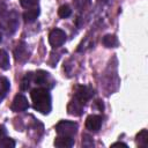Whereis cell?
<instances>
[{"label":"cell","mask_w":148,"mask_h":148,"mask_svg":"<svg viewBox=\"0 0 148 148\" xmlns=\"http://www.w3.org/2000/svg\"><path fill=\"white\" fill-rule=\"evenodd\" d=\"M9 57L5 50H0V69L7 71L9 68Z\"/></svg>","instance_id":"9a60e30c"},{"label":"cell","mask_w":148,"mask_h":148,"mask_svg":"<svg viewBox=\"0 0 148 148\" xmlns=\"http://www.w3.org/2000/svg\"><path fill=\"white\" fill-rule=\"evenodd\" d=\"M95 104L97 105V108H98V110H101V111H102V110L104 109V105H103V103H102L101 101H96V102H95Z\"/></svg>","instance_id":"603a6c76"},{"label":"cell","mask_w":148,"mask_h":148,"mask_svg":"<svg viewBox=\"0 0 148 148\" xmlns=\"http://www.w3.org/2000/svg\"><path fill=\"white\" fill-rule=\"evenodd\" d=\"M30 97L32 101L34 109L43 114H47L51 111V95L45 88H36L30 92Z\"/></svg>","instance_id":"6da1fadb"},{"label":"cell","mask_w":148,"mask_h":148,"mask_svg":"<svg viewBox=\"0 0 148 148\" xmlns=\"http://www.w3.org/2000/svg\"><path fill=\"white\" fill-rule=\"evenodd\" d=\"M102 126V117L97 114H90L86 119V127L90 132H97Z\"/></svg>","instance_id":"8992f818"},{"label":"cell","mask_w":148,"mask_h":148,"mask_svg":"<svg viewBox=\"0 0 148 148\" xmlns=\"http://www.w3.org/2000/svg\"><path fill=\"white\" fill-rule=\"evenodd\" d=\"M31 79H32V74H31V73H27L25 76H24V77L22 79V81H21V89H22V90H28V88L30 87Z\"/></svg>","instance_id":"ac0fdd59"},{"label":"cell","mask_w":148,"mask_h":148,"mask_svg":"<svg viewBox=\"0 0 148 148\" xmlns=\"http://www.w3.org/2000/svg\"><path fill=\"white\" fill-rule=\"evenodd\" d=\"M15 147V141L10 138H2L0 139V148H14Z\"/></svg>","instance_id":"e0dca14e"},{"label":"cell","mask_w":148,"mask_h":148,"mask_svg":"<svg viewBox=\"0 0 148 148\" xmlns=\"http://www.w3.org/2000/svg\"><path fill=\"white\" fill-rule=\"evenodd\" d=\"M14 54H15V59L18 60V61H24L29 58V52H28V49H27V45L25 44H20L17 45V47L15 49L14 51Z\"/></svg>","instance_id":"30bf717a"},{"label":"cell","mask_w":148,"mask_h":148,"mask_svg":"<svg viewBox=\"0 0 148 148\" xmlns=\"http://www.w3.org/2000/svg\"><path fill=\"white\" fill-rule=\"evenodd\" d=\"M56 131L59 135L73 136L77 131V124L69 120H61L56 125Z\"/></svg>","instance_id":"7a4b0ae2"},{"label":"cell","mask_w":148,"mask_h":148,"mask_svg":"<svg viewBox=\"0 0 148 148\" xmlns=\"http://www.w3.org/2000/svg\"><path fill=\"white\" fill-rule=\"evenodd\" d=\"M92 95H94V89L90 86H80L75 91V98L80 101L82 104L89 101L92 97Z\"/></svg>","instance_id":"277c9868"},{"label":"cell","mask_w":148,"mask_h":148,"mask_svg":"<svg viewBox=\"0 0 148 148\" xmlns=\"http://www.w3.org/2000/svg\"><path fill=\"white\" fill-rule=\"evenodd\" d=\"M12 110L15 111V112H22V111H25L28 108H29V103H28V99L24 95H16L13 99V103H12Z\"/></svg>","instance_id":"5b68a950"},{"label":"cell","mask_w":148,"mask_h":148,"mask_svg":"<svg viewBox=\"0 0 148 148\" xmlns=\"http://www.w3.org/2000/svg\"><path fill=\"white\" fill-rule=\"evenodd\" d=\"M1 39H2V37H1V32H0V42H1Z\"/></svg>","instance_id":"cb8c5ba5"},{"label":"cell","mask_w":148,"mask_h":148,"mask_svg":"<svg viewBox=\"0 0 148 148\" xmlns=\"http://www.w3.org/2000/svg\"><path fill=\"white\" fill-rule=\"evenodd\" d=\"M35 82L40 87H51L52 86V79L50 74L45 71H38L35 74Z\"/></svg>","instance_id":"52a82bcc"},{"label":"cell","mask_w":148,"mask_h":148,"mask_svg":"<svg viewBox=\"0 0 148 148\" xmlns=\"http://www.w3.org/2000/svg\"><path fill=\"white\" fill-rule=\"evenodd\" d=\"M102 43L106 47H117L118 44H119L118 38L114 35H105L103 37V39H102Z\"/></svg>","instance_id":"4fadbf2b"},{"label":"cell","mask_w":148,"mask_h":148,"mask_svg":"<svg viewBox=\"0 0 148 148\" xmlns=\"http://www.w3.org/2000/svg\"><path fill=\"white\" fill-rule=\"evenodd\" d=\"M66 40V34L61 29H53L49 34V43L52 47L61 46Z\"/></svg>","instance_id":"3957f363"},{"label":"cell","mask_w":148,"mask_h":148,"mask_svg":"<svg viewBox=\"0 0 148 148\" xmlns=\"http://www.w3.org/2000/svg\"><path fill=\"white\" fill-rule=\"evenodd\" d=\"M74 145V139L73 136H67V135H59L54 140V146L59 148H69Z\"/></svg>","instance_id":"9c48e42d"},{"label":"cell","mask_w":148,"mask_h":148,"mask_svg":"<svg viewBox=\"0 0 148 148\" xmlns=\"http://www.w3.org/2000/svg\"><path fill=\"white\" fill-rule=\"evenodd\" d=\"M83 105L80 101H77L76 98L72 99L67 106V111L69 114H73V116H80L82 113V110H83Z\"/></svg>","instance_id":"ba28073f"},{"label":"cell","mask_w":148,"mask_h":148,"mask_svg":"<svg viewBox=\"0 0 148 148\" xmlns=\"http://www.w3.org/2000/svg\"><path fill=\"white\" fill-rule=\"evenodd\" d=\"M73 2H74V6L77 9L82 10V9H84L90 3V0H73Z\"/></svg>","instance_id":"d6986e66"},{"label":"cell","mask_w":148,"mask_h":148,"mask_svg":"<svg viewBox=\"0 0 148 148\" xmlns=\"http://www.w3.org/2000/svg\"><path fill=\"white\" fill-rule=\"evenodd\" d=\"M5 135H6V128H5V126L0 125V139H2Z\"/></svg>","instance_id":"44dd1931"},{"label":"cell","mask_w":148,"mask_h":148,"mask_svg":"<svg viewBox=\"0 0 148 148\" xmlns=\"http://www.w3.org/2000/svg\"><path fill=\"white\" fill-rule=\"evenodd\" d=\"M9 87H10L9 80L5 76H0V99H2L7 95Z\"/></svg>","instance_id":"5bb4252c"},{"label":"cell","mask_w":148,"mask_h":148,"mask_svg":"<svg viewBox=\"0 0 148 148\" xmlns=\"http://www.w3.org/2000/svg\"><path fill=\"white\" fill-rule=\"evenodd\" d=\"M136 143L139 145V147H142V148H146L148 146V132L147 130H142L140 131L138 134H136Z\"/></svg>","instance_id":"7c38bea8"},{"label":"cell","mask_w":148,"mask_h":148,"mask_svg":"<svg viewBox=\"0 0 148 148\" xmlns=\"http://www.w3.org/2000/svg\"><path fill=\"white\" fill-rule=\"evenodd\" d=\"M38 15H39V9L35 7V8H31V9H28L27 12H24L23 13V18H24L25 22L31 23L38 17Z\"/></svg>","instance_id":"8fae6325"},{"label":"cell","mask_w":148,"mask_h":148,"mask_svg":"<svg viewBox=\"0 0 148 148\" xmlns=\"http://www.w3.org/2000/svg\"><path fill=\"white\" fill-rule=\"evenodd\" d=\"M71 14H72V9H71V7H69L68 5H62V6L58 9V15H59L60 17H62V18L68 17Z\"/></svg>","instance_id":"2e32d148"},{"label":"cell","mask_w":148,"mask_h":148,"mask_svg":"<svg viewBox=\"0 0 148 148\" xmlns=\"http://www.w3.org/2000/svg\"><path fill=\"white\" fill-rule=\"evenodd\" d=\"M37 2H38V0H20L21 6H22V7H25V8L32 7V6L37 5Z\"/></svg>","instance_id":"ffe728a7"},{"label":"cell","mask_w":148,"mask_h":148,"mask_svg":"<svg viewBox=\"0 0 148 148\" xmlns=\"http://www.w3.org/2000/svg\"><path fill=\"white\" fill-rule=\"evenodd\" d=\"M111 147H127V145L126 143H123V142H114V143H112L111 145Z\"/></svg>","instance_id":"7402d4cb"}]
</instances>
